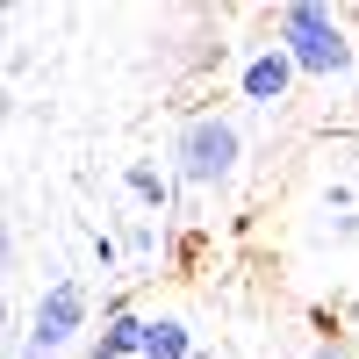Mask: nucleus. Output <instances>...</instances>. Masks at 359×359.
<instances>
[{"mask_svg":"<svg viewBox=\"0 0 359 359\" xmlns=\"http://www.w3.org/2000/svg\"><path fill=\"white\" fill-rule=\"evenodd\" d=\"M273 43L294 57V72L302 79H338L352 72V36H345V15L316 8V0H287V8L273 15Z\"/></svg>","mask_w":359,"mask_h":359,"instance_id":"1","label":"nucleus"},{"mask_svg":"<svg viewBox=\"0 0 359 359\" xmlns=\"http://www.w3.org/2000/svg\"><path fill=\"white\" fill-rule=\"evenodd\" d=\"M245 158V130H237V115H216L201 108L187 123L172 130V180H187V187H223Z\"/></svg>","mask_w":359,"mask_h":359,"instance_id":"2","label":"nucleus"},{"mask_svg":"<svg viewBox=\"0 0 359 359\" xmlns=\"http://www.w3.org/2000/svg\"><path fill=\"white\" fill-rule=\"evenodd\" d=\"M86 323H94V294H86L72 273H50V287L36 294V309H29L22 359H57V352H72Z\"/></svg>","mask_w":359,"mask_h":359,"instance_id":"3","label":"nucleus"},{"mask_svg":"<svg viewBox=\"0 0 359 359\" xmlns=\"http://www.w3.org/2000/svg\"><path fill=\"white\" fill-rule=\"evenodd\" d=\"M151 345V316L130 309V294H101V338L86 345V359H144Z\"/></svg>","mask_w":359,"mask_h":359,"instance_id":"4","label":"nucleus"},{"mask_svg":"<svg viewBox=\"0 0 359 359\" xmlns=\"http://www.w3.org/2000/svg\"><path fill=\"white\" fill-rule=\"evenodd\" d=\"M294 79H302V72H294V57H287L280 43H259L245 65H237V94H245L252 108H280Z\"/></svg>","mask_w":359,"mask_h":359,"instance_id":"5","label":"nucleus"},{"mask_svg":"<svg viewBox=\"0 0 359 359\" xmlns=\"http://www.w3.org/2000/svg\"><path fill=\"white\" fill-rule=\"evenodd\" d=\"M201 345H194V331L180 316H151V345H144V359H194Z\"/></svg>","mask_w":359,"mask_h":359,"instance_id":"6","label":"nucleus"},{"mask_svg":"<svg viewBox=\"0 0 359 359\" xmlns=\"http://www.w3.org/2000/svg\"><path fill=\"white\" fill-rule=\"evenodd\" d=\"M123 187H130L144 208H165V201H172V172H165V165H151V158H137V165L123 172Z\"/></svg>","mask_w":359,"mask_h":359,"instance_id":"7","label":"nucleus"},{"mask_svg":"<svg viewBox=\"0 0 359 359\" xmlns=\"http://www.w3.org/2000/svg\"><path fill=\"white\" fill-rule=\"evenodd\" d=\"M123 252H130L137 266H144V259H158V223H130V230H123Z\"/></svg>","mask_w":359,"mask_h":359,"instance_id":"8","label":"nucleus"},{"mask_svg":"<svg viewBox=\"0 0 359 359\" xmlns=\"http://www.w3.org/2000/svg\"><path fill=\"white\" fill-rule=\"evenodd\" d=\"M94 266H101V273H115V266H123V245H115V237H94Z\"/></svg>","mask_w":359,"mask_h":359,"instance_id":"9","label":"nucleus"},{"mask_svg":"<svg viewBox=\"0 0 359 359\" xmlns=\"http://www.w3.org/2000/svg\"><path fill=\"white\" fill-rule=\"evenodd\" d=\"M331 237H345V245H352V237H359V208H345V216H331Z\"/></svg>","mask_w":359,"mask_h":359,"instance_id":"10","label":"nucleus"},{"mask_svg":"<svg viewBox=\"0 0 359 359\" xmlns=\"http://www.w3.org/2000/svg\"><path fill=\"white\" fill-rule=\"evenodd\" d=\"M309 359H352V338H323V345H316Z\"/></svg>","mask_w":359,"mask_h":359,"instance_id":"11","label":"nucleus"},{"mask_svg":"<svg viewBox=\"0 0 359 359\" xmlns=\"http://www.w3.org/2000/svg\"><path fill=\"white\" fill-rule=\"evenodd\" d=\"M194 359H216V352H194Z\"/></svg>","mask_w":359,"mask_h":359,"instance_id":"12","label":"nucleus"},{"mask_svg":"<svg viewBox=\"0 0 359 359\" xmlns=\"http://www.w3.org/2000/svg\"><path fill=\"white\" fill-rule=\"evenodd\" d=\"M15 359H22V352H15Z\"/></svg>","mask_w":359,"mask_h":359,"instance_id":"13","label":"nucleus"}]
</instances>
